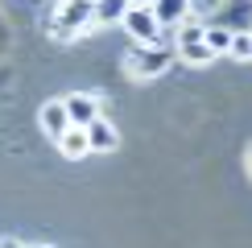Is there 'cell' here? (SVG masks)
I'll use <instances>...</instances> for the list:
<instances>
[{"instance_id":"7","label":"cell","mask_w":252,"mask_h":248,"mask_svg":"<svg viewBox=\"0 0 252 248\" xmlns=\"http://www.w3.org/2000/svg\"><path fill=\"white\" fill-rule=\"evenodd\" d=\"M41 128H46V137H50V141H58L62 132L70 128L66 103H46V108H41Z\"/></svg>"},{"instance_id":"14","label":"cell","mask_w":252,"mask_h":248,"mask_svg":"<svg viewBox=\"0 0 252 248\" xmlns=\"http://www.w3.org/2000/svg\"><path fill=\"white\" fill-rule=\"evenodd\" d=\"M194 4H203V8H207V4H227V0H194Z\"/></svg>"},{"instance_id":"4","label":"cell","mask_w":252,"mask_h":248,"mask_svg":"<svg viewBox=\"0 0 252 248\" xmlns=\"http://www.w3.org/2000/svg\"><path fill=\"white\" fill-rule=\"evenodd\" d=\"M83 128H87V145H91V153H112V149L120 145L116 128H112V124L103 120V116H95L91 124H83Z\"/></svg>"},{"instance_id":"9","label":"cell","mask_w":252,"mask_h":248,"mask_svg":"<svg viewBox=\"0 0 252 248\" xmlns=\"http://www.w3.org/2000/svg\"><path fill=\"white\" fill-rule=\"evenodd\" d=\"M124 8H128V0H95L91 17H95L99 25H116V21L124 17Z\"/></svg>"},{"instance_id":"3","label":"cell","mask_w":252,"mask_h":248,"mask_svg":"<svg viewBox=\"0 0 252 248\" xmlns=\"http://www.w3.org/2000/svg\"><path fill=\"white\" fill-rule=\"evenodd\" d=\"M128 66H132L141 79H153V75H161V70L170 66V50H165L161 41H157V46H141V50L132 54Z\"/></svg>"},{"instance_id":"17","label":"cell","mask_w":252,"mask_h":248,"mask_svg":"<svg viewBox=\"0 0 252 248\" xmlns=\"http://www.w3.org/2000/svg\"><path fill=\"white\" fill-rule=\"evenodd\" d=\"M41 248H46V244H41Z\"/></svg>"},{"instance_id":"6","label":"cell","mask_w":252,"mask_h":248,"mask_svg":"<svg viewBox=\"0 0 252 248\" xmlns=\"http://www.w3.org/2000/svg\"><path fill=\"white\" fill-rule=\"evenodd\" d=\"M66 116H70V124H79V128H83V124H91V120L99 116V99L95 95H70L66 99Z\"/></svg>"},{"instance_id":"15","label":"cell","mask_w":252,"mask_h":248,"mask_svg":"<svg viewBox=\"0 0 252 248\" xmlns=\"http://www.w3.org/2000/svg\"><path fill=\"white\" fill-rule=\"evenodd\" d=\"M0 248H21V244H13V240H0Z\"/></svg>"},{"instance_id":"8","label":"cell","mask_w":252,"mask_h":248,"mask_svg":"<svg viewBox=\"0 0 252 248\" xmlns=\"http://www.w3.org/2000/svg\"><path fill=\"white\" fill-rule=\"evenodd\" d=\"M153 17L157 25H178V21H186V13H190V0H153Z\"/></svg>"},{"instance_id":"16","label":"cell","mask_w":252,"mask_h":248,"mask_svg":"<svg viewBox=\"0 0 252 248\" xmlns=\"http://www.w3.org/2000/svg\"><path fill=\"white\" fill-rule=\"evenodd\" d=\"M128 4H145V8H149V4H153V0H128Z\"/></svg>"},{"instance_id":"5","label":"cell","mask_w":252,"mask_h":248,"mask_svg":"<svg viewBox=\"0 0 252 248\" xmlns=\"http://www.w3.org/2000/svg\"><path fill=\"white\" fill-rule=\"evenodd\" d=\"M62 157H91V145H87V128H79V124H70L66 132L54 141Z\"/></svg>"},{"instance_id":"1","label":"cell","mask_w":252,"mask_h":248,"mask_svg":"<svg viewBox=\"0 0 252 248\" xmlns=\"http://www.w3.org/2000/svg\"><path fill=\"white\" fill-rule=\"evenodd\" d=\"M91 8H95V0H62L58 13H54V25H50V33L58 41H70L83 33V25H91Z\"/></svg>"},{"instance_id":"11","label":"cell","mask_w":252,"mask_h":248,"mask_svg":"<svg viewBox=\"0 0 252 248\" xmlns=\"http://www.w3.org/2000/svg\"><path fill=\"white\" fill-rule=\"evenodd\" d=\"M227 54H232L236 62H248V58H252V37H248V29L232 33V41H227Z\"/></svg>"},{"instance_id":"12","label":"cell","mask_w":252,"mask_h":248,"mask_svg":"<svg viewBox=\"0 0 252 248\" xmlns=\"http://www.w3.org/2000/svg\"><path fill=\"white\" fill-rule=\"evenodd\" d=\"M178 50H182V58L186 62H190V66H207V62H211L215 54H211V50H207L203 46V41H186V46H178Z\"/></svg>"},{"instance_id":"10","label":"cell","mask_w":252,"mask_h":248,"mask_svg":"<svg viewBox=\"0 0 252 248\" xmlns=\"http://www.w3.org/2000/svg\"><path fill=\"white\" fill-rule=\"evenodd\" d=\"M227 41H232V29H223V25H207L203 29V46L211 50V54H227Z\"/></svg>"},{"instance_id":"2","label":"cell","mask_w":252,"mask_h":248,"mask_svg":"<svg viewBox=\"0 0 252 248\" xmlns=\"http://www.w3.org/2000/svg\"><path fill=\"white\" fill-rule=\"evenodd\" d=\"M124 29L141 41V46H157V37H161V25H157V17H153V8H145V4H128L124 8Z\"/></svg>"},{"instance_id":"13","label":"cell","mask_w":252,"mask_h":248,"mask_svg":"<svg viewBox=\"0 0 252 248\" xmlns=\"http://www.w3.org/2000/svg\"><path fill=\"white\" fill-rule=\"evenodd\" d=\"M203 29H207V25H198V21H186V25L178 29V46H186V41H203Z\"/></svg>"}]
</instances>
